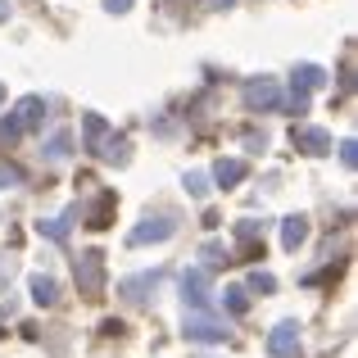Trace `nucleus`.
<instances>
[{"label": "nucleus", "instance_id": "nucleus-10", "mask_svg": "<svg viewBox=\"0 0 358 358\" xmlns=\"http://www.w3.org/2000/svg\"><path fill=\"white\" fill-rule=\"evenodd\" d=\"M155 286H159V272H141V277H127L118 290H122V299H131V304H145Z\"/></svg>", "mask_w": 358, "mask_h": 358}, {"label": "nucleus", "instance_id": "nucleus-11", "mask_svg": "<svg viewBox=\"0 0 358 358\" xmlns=\"http://www.w3.org/2000/svg\"><path fill=\"white\" fill-rule=\"evenodd\" d=\"M245 177H250V168H245V159H218L213 164V182L227 191V186H241Z\"/></svg>", "mask_w": 358, "mask_h": 358}, {"label": "nucleus", "instance_id": "nucleus-17", "mask_svg": "<svg viewBox=\"0 0 358 358\" xmlns=\"http://www.w3.org/2000/svg\"><path fill=\"white\" fill-rule=\"evenodd\" d=\"M222 308L245 313V308H250V290H245V286H227V290H222Z\"/></svg>", "mask_w": 358, "mask_h": 358}, {"label": "nucleus", "instance_id": "nucleus-12", "mask_svg": "<svg viewBox=\"0 0 358 358\" xmlns=\"http://www.w3.org/2000/svg\"><path fill=\"white\" fill-rule=\"evenodd\" d=\"M9 118H14L23 131H27V127H36V122L45 118V100H41V96H27V100H18V109H14Z\"/></svg>", "mask_w": 358, "mask_h": 358}, {"label": "nucleus", "instance_id": "nucleus-7", "mask_svg": "<svg viewBox=\"0 0 358 358\" xmlns=\"http://www.w3.org/2000/svg\"><path fill=\"white\" fill-rule=\"evenodd\" d=\"M182 299H186V308H204V299H209V272L204 268L182 272Z\"/></svg>", "mask_w": 358, "mask_h": 358}, {"label": "nucleus", "instance_id": "nucleus-3", "mask_svg": "<svg viewBox=\"0 0 358 358\" xmlns=\"http://www.w3.org/2000/svg\"><path fill=\"white\" fill-rule=\"evenodd\" d=\"M78 286H82V295H87V299L105 295V254H100V250H87L78 259Z\"/></svg>", "mask_w": 358, "mask_h": 358}, {"label": "nucleus", "instance_id": "nucleus-4", "mask_svg": "<svg viewBox=\"0 0 358 358\" xmlns=\"http://www.w3.org/2000/svg\"><path fill=\"white\" fill-rule=\"evenodd\" d=\"M227 331H231L227 322H218V317H204L200 308H191V313H186V327H182V336H186V341H200V345L227 341Z\"/></svg>", "mask_w": 358, "mask_h": 358}, {"label": "nucleus", "instance_id": "nucleus-13", "mask_svg": "<svg viewBox=\"0 0 358 358\" xmlns=\"http://www.w3.org/2000/svg\"><path fill=\"white\" fill-rule=\"evenodd\" d=\"M304 236H308V218H286L281 222V245H286V250H299V245H304Z\"/></svg>", "mask_w": 358, "mask_h": 358}, {"label": "nucleus", "instance_id": "nucleus-26", "mask_svg": "<svg viewBox=\"0 0 358 358\" xmlns=\"http://www.w3.org/2000/svg\"><path fill=\"white\" fill-rule=\"evenodd\" d=\"M0 105H5V87H0Z\"/></svg>", "mask_w": 358, "mask_h": 358}, {"label": "nucleus", "instance_id": "nucleus-19", "mask_svg": "<svg viewBox=\"0 0 358 358\" xmlns=\"http://www.w3.org/2000/svg\"><path fill=\"white\" fill-rule=\"evenodd\" d=\"M186 191H191L195 200H204V195H209V177L204 173H186Z\"/></svg>", "mask_w": 358, "mask_h": 358}, {"label": "nucleus", "instance_id": "nucleus-20", "mask_svg": "<svg viewBox=\"0 0 358 358\" xmlns=\"http://www.w3.org/2000/svg\"><path fill=\"white\" fill-rule=\"evenodd\" d=\"M341 164L350 168V173L358 168V141H354V136H350V141H341Z\"/></svg>", "mask_w": 358, "mask_h": 358}, {"label": "nucleus", "instance_id": "nucleus-24", "mask_svg": "<svg viewBox=\"0 0 358 358\" xmlns=\"http://www.w3.org/2000/svg\"><path fill=\"white\" fill-rule=\"evenodd\" d=\"M5 18H9V0H0V23H5Z\"/></svg>", "mask_w": 358, "mask_h": 358}, {"label": "nucleus", "instance_id": "nucleus-18", "mask_svg": "<svg viewBox=\"0 0 358 358\" xmlns=\"http://www.w3.org/2000/svg\"><path fill=\"white\" fill-rule=\"evenodd\" d=\"M250 290H259V295H272V290H277V277H272V272H250Z\"/></svg>", "mask_w": 358, "mask_h": 358}, {"label": "nucleus", "instance_id": "nucleus-5", "mask_svg": "<svg viewBox=\"0 0 358 358\" xmlns=\"http://www.w3.org/2000/svg\"><path fill=\"white\" fill-rule=\"evenodd\" d=\"M241 96H245V105H250L254 114H263V109H281V87H277V78H250Z\"/></svg>", "mask_w": 358, "mask_h": 358}, {"label": "nucleus", "instance_id": "nucleus-16", "mask_svg": "<svg viewBox=\"0 0 358 358\" xmlns=\"http://www.w3.org/2000/svg\"><path fill=\"white\" fill-rule=\"evenodd\" d=\"M32 299L50 308L55 299H59V286H55V277H41V272H36V277H32Z\"/></svg>", "mask_w": 358, "mask_h": 358}, {"label": "nucleus", "instance_id": "nucleus-15", "mask_svg": "<svg viewBox=\"0 0 358 358\" xmlns=\"http://www.w3.org/2000/svg\"><path fill=\"white\" fill-rule=\"evenodd\" d=\"M73 218H78V209H69V213H59V218L41 222V236H50V241H69V227H73Z\"/></svg>", "mask_w": 358, "mask_h": 358}, {"label": "nucleus", "instance_id": "nucleus-6", "mask_svg": "<svg viewBox=\"0 0 358 358\" xmlns=\"http://www.w3.org/2000/svg\"><path fill=\"white\" fill-rule=\"evenodd\" d=\"M268 354L272 358H299V322H277L268 331Z\"/></svg>", "mask_w": 358, "mask_h": 358}, {"label": "nucleus", "instance_id": "nucleus-9", "mask_svg": "<svg viewBox=\"0 0 358 358\" xmlns=\"http://www.w3.org/2000/svg\"><path fill=\"white\" fill-rule=\"evenodd\" d=\"M295 145L304 155H327L331 150V131L327 127H295Z\"/></svg>", "mask_w": 358, "mask_h": 358}, {"label": "nucleus", "instance_id": "nucleus-1", "mask_svg": "<svg viewBox=\"0 0 358 358\" xmlns=\"http://www.w3.org/2000/svg\"><path fill=\"white\" fill-rule=\"evenodd\" d=\"M82 131H87V150L105 164H127V136H118L100 114H87L82 118Z\"/></svg>", "mask_w": 358, "mask_h": 358}, {"label": "nucleus", "instance_id": "nucleus-23", "mask_svg": "<svg viewBox=\"0 0 358 358\" xmlns=\"http://www.w3.org/2000/svg\"><path fill=\"white\" fill-rule=\"evenodd\" d=\"M105 9H109V14H127L131 0H105Z\"/></svg>", "mask_w": 358, "mask_h": 358}, {"label": "nucleus", "instance_id": "nucleus-14", "mask_svg": "<svg viewBox=\"0 0 358 358\" xmlns=\"http://www.w3.org/2000/svg\"><path fill=\"white\" fill-rule=\"evenodd\" d=\"M69 155H73V131L59 127V131L50 136V145H45V159H50V164H64Z\"/></svg>", "mask_w": 358, "mask_h": 358}, {"label": "nucleus", "instance_id": "nucleus-21", "mask_svg": "<svg viewBox=\"0 0 358 358\" xmlns=\"http://www.w3.org/2000/svg\"><path fill=\"white\" fill-rule=\"evenodd\" d=\"M18 136H23V127H18L14 118H5V122H0V145H14Z\"/></svg>", "mask_w": 358, "mask_h": 358}, {"label": "nucleus", "instance_id": "nucleus-22", "mask_svg": "<svg viewBox=\"0 0 358 358\" xmlns=\"http://www.w3.org/2000/svg\"><path fill=\"white\" fill-rule=\"evenodd\" d=\"M18 182H23V173L9 168V164H0V191H9V186H18Z\"/></svg>", "mask_w": 358, "mask_h": 358}, {"label": "nucleus", "instance_id": "nucleus-8", "mask_svg": "<svg viewBox=\"0 0 358 358\" xmlns=\"http://www.w3.org/2000/svg\"><path fill=\"white\" fill-rule=\"evenodd\" d=\"M173 231H177V222L173 218H145V222H141V227H131V245H150V241H168V236H173Z\"/></svg>", "mask_w": 358, "mask_h": 358}, {"label": "nucleus", "instance_id": "nucleus-25", "mask_svg": "<svg viewBox=\"0 0 358 358\" xmlns=\"http://www.w3.org/2000/svg\"><path fill=\"white\" fill-rule=\"evenodd\" d=\"M209 5H213V9H227V5H231V0H209Z\"/></svg>", "mask_w": 358, "mask_h": 358}, {"label": "nucleus", "instance_id": "nucleus-2", "mask_svg": "<svg viewBox=\"0 0 358 358\" xmlns=\"http://www.w3.org/2000/svg\"><path fill=\"white\" fill-rule=\"evenodd\" d=\"M322 82H327V73L317 69V64H299L295 78H290V109H295V114H304V109H308V96H313Z\"/></svg>", "mask_w": 358, "mask_h": 358}]
</instances>
